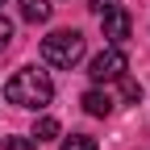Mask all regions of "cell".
Masks as SVG:
<instances>
[{"label": "cell", "mask_w": 150, "mask_h": 150, "mask_svg": "<svg viewBox=\"0 0 150 150\" xmlns=\"http://www.w3.org/2000/svg\"><path fill=\"white\" fill-rule=\"evenodd\" d=\"M59 134H63V129H59L54 117H42V121L33 125V138H38V142H50V138H59Z\"/></svg>", "instance_id": "cell-7"}, {"label": "cell", "mask_w": 150, "mask_h": 150, "mask_svg": "<svg viewBox=\"0 0 150 150\" xmlns=\"http://www.w3.org/2000/svg\"><path fill=\"white\" fill-rule=\"evenodd\" d=\"M121 96H125V100H142V83L129 79V75H121Z\"/></svg>", "instance_id": "cell-9"}, {"label": "cell", "mask_w": 150, "mask_h": 150, "mask_svg": "<svg viewBox=\"0 0 150 150\" xmlns=\"http://www.w3.org/2000/svg\"><path fill=\"white\" fill-rule=\"evenodd\" d=\"M0 4H4V0H0Z\"/></svg>", "instance_id": "cell-13"}, {"label": "cell", "mask_w": 150, "mask_h": 150, "mask_svg": "<svg viewBox=\"0 0 150 150\" xmlns=\"http://www.w3.org/2000/svg\"><path fill=\"white\" fill-rule=\"evenodd\" d=\"M83 33L79 29H54L50 38H42V59L50 67H59V71H71L75 63L83 59Z\"/></svg>", "instance_id": "cell-2"}, {"label": "cell", "mask_w": 150, "mask_h": 150, "mask_svg": "<svg viewBox=\"0 0 150 150\" xmlns=\"http://www.w3.org/2000/svg\"><path fill=\"white\" fill-rule=\"evenodd\" d=\"M129 25H134V21H129V13H125L121 4L104 13V38H108V42H112V46H121V42H125V38H129Z\"/></svg>", "instance_id": "cell-4"}, {"label": "cell", "mask_w": 150, "mask_h": 150, "mask_svg": "<svg viewBox=\"0 0 150 150\" xmlns=\"http://www.w3.org/2000/svg\"><path fill=\"white\" fill-rule=\"evenodd\" d=\"M63 150H96V138H88V134H71L63 142Z\"/></svg>", "instance_id": "cell-8"}, {"label": "cell", "mask_w": 150, "mask_h": 150, "mask_svg": "<svg viewBox=\"0 0 150 150\" xmlns=\"http://www.w3.org/2000/svg\"><path fill=\"white\" fill-rule=\"evenodd\" d=\"M21 17L29 25H42V21H50V4L46 0H21Z\"/></svg>", "instance_id": "cell-6"}, {"label": "cell", "mask_w": 150, "mask_h": 150, "mask_svg": "<svg viewBox=\"0 0 150 150\" xmlns=\"http://www.w3.org/2000/svg\"><path fill=\"white\" fill-rule=\"evenodd\" d=\"M4 96H8L13 104H21V108H46V104L54 100V83H50L46 71L21 67V71L4 83Z\"/></svg>", "instance_id": "cell-1"}, {"label": "cell", "mask_w": 150, "mask_h": 150, "mask_svg": "<svg viewBox=\"0 0 150 150\" xmlns=\"http://www.w3.org/2000/svg\"><path fill=\"white\" fill-rule=\"evenodd\" d=\"M0 150H38V146H33V138H4Z\"/></svg>", "instance_id": "cell-10"}, {"label": "cell", "mask_w": 150, "mask_h": 150, "mask_svg": "<svg viewBox=\"0 0 150 150\" xmlns=\"http://www.w3.org/2000/svg\"><path fill=\"white\" fill-rule=\"evenodd\" d=\"M13 42V21H8V17H0V50H4Z\"/></svg>", "instance_id": "cell-11"}, {"label": "cell", "mask_w": 150, "mask_h": 150, "mask_svg": "<svg viewBox=\"0 0 150 150\" xmlns=\"http://www.w3.org/2000/svg\"><path fill=\"white\" fill-rule=\"evenodd\" d=\"M88 8H92V13H100V17H104L108 8H117V0H88Z\"/></svg>", "instance_id": "cell-12"}, {"label": "cell", "mask_w": 150, "mask_h": 150, "mask_svg": "<svg viewBox=\"0 0 150 150\" xmlns=\"http://www.w3.org/2000/svg\"><path fill=\"white\" fill-rule=\"evenodd\" d=\"M125 71H129V59H125V50H121V46H108V50H100L96 59L88 63L92 83H112V79H121Z\"/></svg>", "instance_id": "cell-3"}, {"label": "cell", "mask_w": 150, "mask_h": 150, "mask_svg": "<svg viewBox=\"0 0 150 150\" xmlns=\"http://www.w3.org/2000/svg\"><path fill=\"white\" fill-rule=\"evenodd\" d=\"M79 104L92 112V117H108V112H112V96H108V92H100V88H88Z\"/></svg>", "instance_id": "cell-5"}]
</instances>
